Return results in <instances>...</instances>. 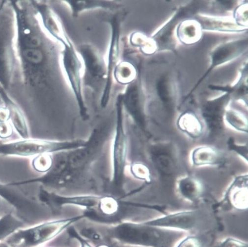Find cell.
<instances>
[{"label": "cell", "instance_id": "6da1fadb", "mask_svg": "<svg viewBox=\"0 0 248 247\" xmlns=\"http://www.w3.org/2000/svg\"><path fill=\"white\" fill-rule=\"evenodd\" d=\"M109 233L122 242L141 247H175L186 233L145 223H131L120 224Z\"/></svg>", "mask_w": 248, "mask_h": 247}, {"label": "cell", "instance_id": "7a4b0ae2", "mask_svg": "<svg viewBox=\"0 0 248 247\" xmlns=\"http://www.w3.org/2000/svg\"><path fill=\"white\" fill-rule=\"evenodd\" d=\"M16 18L10 2L0 7V87L7 92L11 86L16 69Z\"/></svg>", "mask_w": 248, "mask_h": 247}, {"label": "cell", "instance_id": "3957f363", "mask_svg": "<svg viewBox=\"0 0 248 247\" xmlns=\"http://www.w3.org/2000/svg\"><path fill=\"white\" fill-rule=\"evenodd\" d=\"M145 223L194 235H206L217 227L215 215L211 211L204 209L166 214Z\"/></svg>", "mask_w": 248, "mask_h": 247}, {"label": "cell", "instance_id": "277c9868", "mask_svg": "<svg viewBox=\"0 0 248 247\" xmlns=\"http://www.w3.org/2000/svg\"><path fill=\"white\" fill-rule=\"evenodd\" d=\"M89 141L76 139L57 141L26 138L0 143V156L20 158L34 157L43 154H52L80 149L88 145Z\"/></svg>", "mask_w": 248, "mask_h": 247}, {"label": "cell", "instance_id": "5b68a950", "mask_svg": "<svg viewBox=\"0 0 248 247\" xmlns=\"http://www.w3.org/2000/svg\"><path fill=\"white\" fill-rule=\"evenodd\" d=\"M84 216L64 220L48 221L18 230L7 238L11 247H42L61 233L65 228Z\"/></svg>", "mask_w": 248, "mask_h": 247}, {"label": "cell", "instance_id": "8992f818", "mask_svg": "<svg viewBox=\"0 0 248 247\" xmlns=\"http://www.w3.org/2000/svg\"><path fill=\"white\" fill-rule=\"evenodd\" d=\"M117 118L113 144L112 183L116 186L122 183L126 166L127 154V137L124 126L123 95L118 96L116 102Z\"/></svg>", "mask_w": 248, "mask_h": 247}, {"label": "cell", "instance_id": "52a82bcc", "mask_svg": "<svg viewBox=\"0 0 248 247\" xmlns=\"http://www.w3.org/2000/svg\"><path fill=\"white\" fill-rule=\"evenodd\" d=\"M63 46V67L78 102L80 116L87 120L89 116L82 92L81 62L72 43Z\"/></svg>", "mask_w": 248, "mask_h": 247}, {"label": "cell", "instance_id": "ba28073f", "mask_svg": "<svg viewBox=\"0 0 248 247\" xmlns=\"http://www.w3.org/2000/svg\"><path fill=\"white\" fill-rule=\"evenodd\" d=\"M37 199L53 214L64 204L77 205L91 209L99 204L101 197L93 195L62 196L41 186Z\"/></svg>", "mask_w": 248, "mask_h": 247}, {"label": "cell", "instance_id": "9c48e42d", "mask_svg": "<svg viewBox=\"0 0 248 247\" xmlns=\"http://www.w3.org/2000/svg\"><path fill=\"white\" fill-rule=\"evenodd\" d=\"M112 29L111 40L108 55V63L106 86L101 101L103 108L107 107L110 100L112 85V76L117 66L120 51L121 23L117 16H114L111 22Z\"/></svg>", "mask_w": 248, "mask_h": 247}, {"label": "cell", "instance_id": "30bf717a", "mask_svg": "<svg viewBox=\"0 0 248 247\" xmlns=\"http://www.w3.org/2000/svg\"><path fill=\"white\" fill-rule=\"evenodd\" d=\"M31 3L44 28L51 36L63 45L70 43L57 16L50 7L44 2L31 1Z\"/></svg>", "mask_w": 248, "mask_h": 247}, {"label": "cell", "instance_id": "8fae6325", "mask_svg": "<svg viewBox=\"0 0 248 247\" xmlns=\"http://www.w3.org/2000/svg\"><path fill=\"white\" fill-rule=\"evenodd\" d=\"M0 97L8 108L10 121L21 139L30 138V129L24 113L8 93L0 87Z\"/></svg>", "mask_w": 248, "mask_h": 247}, {"label": "cell", "instance_id": "7c38bea8", "mask_svg": "<svg viewBox=\"0 0 248 247\" xmlns=\"http://www.w3.org/2000/svg\"><path fill=\"white\" fill-rule=\"evenodd\" d=\"M247 175L237 178L232 184L223 201L228 210L244 211L248 209Z\"/></svg>", "mask_w": 248, "mask_h": 247}, {"label": "cell", "instance_id": "4fadbf2b", "mask_svg": "<svg viewBox=\"0 0 248 247\" xmlns=\"http://www.w3.org/2000/svg\"><path fill=\"white\" fill-rule=\"evenodd\" d=\"M0 196L13 206L15 213L18 216L28 214L34 203L32 197L9 184L0 182Z\"/></svg>", "mask_w": 248, "mask_h": 247}, {"label": "cell", "instance_id": "5bb4252c", "mask_svg": "<svg viewBox=\"0 0 248 247\" xmlns=\"http://www.w3.org/2000/svg\"><path fill=\"white\" fill-rule=\"evenodd\" d=\"M228 100V95H224L205 105L203 113V117L211 129H217L220 125L222 118L224 116V108Z\"/></svg>", "mask_w": 248, "mask_h": 247}, {"label": "cell", "instance_id": "9a60e30c", "mask_svg": "<svg viewBox=\"0 0 248 247\" xmlns=\"http://www.w3.org/2000/svg\"><path fill=\"white\" fill-rule=\"evenodd\" d=\"M124 106L133 118L140 123L142 121L143 114L140 104V93L136 84H130L123 94Z\"/></svg>", "mask_w": 248, "mask_h": 247}, {"label": "cell", "instance_id": "2e32d148", "mask_svg": "<svg viewBox=\"0 0 248 247\" xmlns=\"http://www.w3.org/2000/svg\"><path fill=\"white\" fill-rule=\"evenodd\" d=\"M221 155L216 149L208 146H202L195 149L191 156L194 165L203 166L219 164Z\"/></svg>", "mask_w": 248, "mask_h": 247}, {"label": "cell", "instance_id": "e0dca14e", "mask_svg": "<svg viewBox=\"0 0 248 247\" xmlns=\"http://www.w3.org/2000/svg\"><path fill=\"white\" fill-rule=\"evenodd\" d=\"M80 52L90 75L93 77L97 78H100L104 76L103 64L96 52L89 46L81 48Z\"/></svg>", "mask_w": 248, "mask_h": 247}, {"label": "cell", "instance_id": "ac0fdd59", "mask_svg": "<svg viewBox=\"0 0 248 247\" xmlns=\"http://www.w3.org/2000/svg\"><path fill=\"white\" fill-rule=\"evenodd\" d=\"M178 190L183 198L188 202H195L200 198L202 188L197 180L187 176L179 182Z\"/></svg>", "mask_w": 248, "mask_h": 247}, {"label": "cell", "instance_id": "d6986e66", "mask_svg": "<svg viewBox=\"0 0 248 247\" xmlns=\"http://www.w3.org/2000/svg\"><path fill=\"white\" fill-rule=\"evenodd\" d=\"M27 228L14 213L0 218V242L4 241L18 230Z\"/></svg>", "mask_w": 248, "mask_h": 247}, {"label": "cell", "instance_id": "ffe728a7", "mask_svg": "<svg viewBox=\"0 0 248 247\" xmlns=\"http://www.w3.org/2000/svg\"><path fill=\"white\" fill-rule=\"evenodd\" d=\"M178 126L181 130L192 138L202 135V127L200 120L194 114L186 113L179 119Z\"/></svg>", "mask_w": 248, "mask_h": 247}, {"label": "cell", "instance_id": "44dd1931", "mask_svg": "<svg viewBox=\"0 0 248 247\" xmlns=\"http://www.w3.org/2000/svg\"><path fill=\"white\" fill-rule=\"evenodd\" d=\"M113 74L118 83L130 84L135 77V70L130 63L123 62L117 65Z\"/></svg>", "mask_w": 248, "mask_h": 247}, {"label": "cell", "instance_id": "7402d4cb", "mask_svg": "<svg viewBox=\"0 0 248 247\" xmlns=\"http://www.w3.org/2000/svg\"><path fill=\"white\" fill-rule=\"evenodd\" d=\"M224 120L233 129L241 132H247L248 120L245 116L236 111H230L224 115Z\"/></svg>", "mask_w": 248, "mask_h": 247}, {"label": "cell", "instance_id": "603a6c76", "mask_svg": "<svg viewBox=\"0 0 248 247\" xmlns=\"http://www.w3.org/2000/svg\"><path fill=\"white\" fill-rule=\"evenodd\" d=\"M73 11V15L77 16L81 12L87 9L98 8H111L110 2L103 1H66Z\"/></svg>", "mask_w": 248, "mask_h": 247}, {"label": "cell", "instance_id": "cb8c5ba5", "mask_svg": "<svg viewBox=\"0 0 248 247\" xmlns=\"http://www.w3.org/2000/svg\"><path fill=\"white\" fill-rule=\"evenodd\" d=\"M53 163L52 154H43L33 157L31 165L35 171L45 174L51 169Z\"/></svg>", "mask_w": 248, "mask_h": 247}, {"label": "cell", "instance_id": "d4e9b609", "mask_svg": "<svg viewBox=\"0 0 248 247\" xmlns=\"http://www.w3.org/2000/svg\"><path fill=\"white\" fill-rule=\"evenodd\" d=\"M206 235L189 234L181 239L175 247H206Z\"/></svg>", "mask_w": 248, "mask_h": 247}, {"label": "cell", "instance_id": "484cf974", "mask_svg": "<svg viewBox=\"0 0 248 247\" xmlns=\"http://www.w3.org/2000/svg\"><path fill=\"white\" fill-rule=\"evenodd\" d=\"M132 174L136 178L150 182L151 180V174L149 169L144 165L136 164L131 167Z\"/></svg>", "mask_w": 248, "mask_h": 247}, {"label": "cell", "instance_id": "4316f807", "mask_svg": "<svg viewBox=\"0 0 248 247\" xmlns=\"http://www.w3.org/2000/svg\"><path fill=\"white\" fill-rule=\"evenodd\" d=\"M215 247H248V244L245 241L229 237L218 242Z\"/></svg>", "mask_w": 248, "mask_h": 247}, {"label": "cell", "instance_id": "83f0119b", "mask_svg": "<svg viewBox=\"0 0 248 247\" xmlns=\"http://www.w3.org/2000/svg\"><path fill=\"white\" fill-rule=\"evenodd\" d=\"M167 81L166 78H162L157 85V90L161 100L166 104H169L170 101V92L168 87Z\"/></svg>", "mask_w": 248, "mask_h": 247}, {"label": "cell", "instance_id": "f1b7e54d", "mask_svg": "<svg viewBox=\"0 0 248 247\" xmlns=\"http://www.w3.org/2000/svg\"><path fill=\"white\" fill-rule=\"evenodd\" d=\"M14 127L10 121L0 122V139H7L13 134Z\"/></svg>", "mask_w": 248, "mask_h": 247}, {"label": "cell", "instance_id": "f546056e", "mask_svg": "<svg viewBox=\"0 0 248 247\" xmlns=\"http://www.w3.org/2000/svg\"><path fill=\"white\" fill-rule=\"evenodd\" d=\"M81 234L85 237L94 242L100 241L101 235L99 232L92 228H85L81 231Z\"/></svg>", "mask_w": 248, "mask_h": 247}, {"label": "cell", "instance_id": "4dcf8cb0", "mask_svg": "<svg viewBox=\"0 0 248 247\" xmlns=\"http://www.w3.org/2000/svg\"><path fill=\"white\" fill-rule=\"evenodd\" d=\"M11 213L15 214L13 206L3 198L0 196V218Z\"/></svg>", "mask_w": 248, "mask_h": 247}, {"label": "cell", "instance_id": "1f68e13d", "mask_svg": "<svg viewBox=\"0 0 248 247\" xmlns=\"http://www.w3.org/2000/svg\"><path fill=\"white\" fill-rule=\"evenodd\" d=\"M230 147L233 151L237 152L240 156H241L244 159L247 160V146L245 145H236L233 143L231 142L230 144Z\"/></svg>", "mask_w": 248, "mask_h": 247}, {"label": "cell", "instance_id": "d6a6232c", "mask_svg": "<svg viewBox=\"0 0 248 247\" xmlns=\"http://www.w3.org/2000/svg\"><path fill=\"white\" fill-rule=\"evenodd\" d=\"M10 121V114L8 108L3 104L0 105V122Z\"/></svg>", "mask_w": 248, "mask_h": 247}, {"label": "cell", "instance_id": "836d02e7", "mask_svg": "<svg viewBox=\"0 0 248 247\" xmlns=\"http://www.w3.org/2000/svg\"><path fill=\"white\" fill-rule=\"evenodd\" d=\"M0 247H11L5 242H0Z\"/></svg>", "mask_w": 248, "mask_h": 247}]
</instances>
